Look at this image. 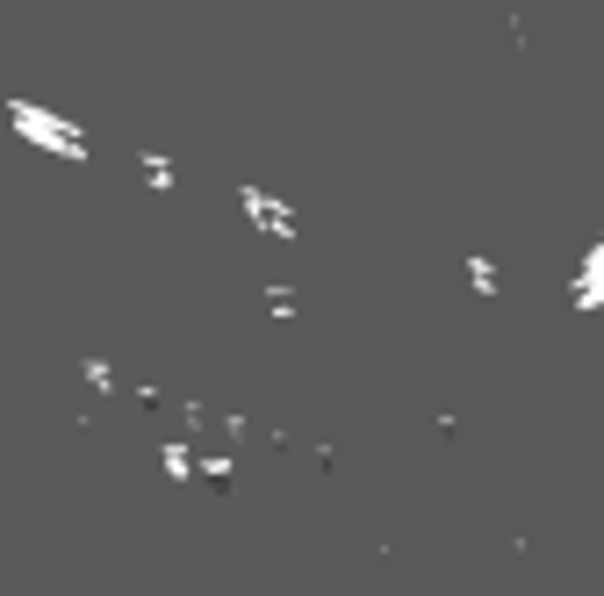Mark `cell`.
<instances>
[{"instance_id":"cell-1","label":"cell","mask_w":604,"mask_h":596,"mask_svg":"<svg viewBox=\"0 0 604 596\" xmlns=\"http://www.w3.org/2000/svg\"><path fill=\"white\" fill-rule=\"evenodd\" d=\"M8 122L29 137V144L66 151V159H87V130L72 115H51V109H37V101H8Z\"/></svg>"},{"instance_id":"cell-3","label":"cell","mask_w":604,"mask_h":596,"mask_svg":"<svg viewBox=\"0 0 604 596\" xmlns=\"http://www.w3.org/2000/svg\"><path fill=\"white\" fill-rule=\"evenodd\" d=\"M576 310H604V238L591 244V259L576 266Z\"/></svg>"},{"instance_id":"cell-2","label":"cell","mask_w":604,"mask_h":596,"mask_svg":"<svg viewBox=\"0 0 604 596\" xmlns=\"http://www.w3.org/2000/svg\"><path fill=\"white\" fill-rule=\"evenodd\" d=\"M238 202H245V216L260 223L266 238H295V209H289V202H274L266 188H238Z\"/></svg>"},{"instance_id":"cell-4","label":"cell","mask_w":604,"mask_h":596,"mask_svg":"<svg viewBox=\"0 0 604 596\" xmlns=\"http://www.w3.org/2000/svg\"><path fill=\"white\" fill-rule=\"evenodd\" d=\"M144 180H151V188H173V159H165V151H144Z\"/></svg>"},{"instance_id":"cell-5","label":"cell","mask_w":604,"mask_h":596,"mask_svg":"<svg viewBox=\"0 0 604 596\" xmlns=\"http://www.w3.org/2000/svg\"><path fill=\"white\" fill-rule=\"evenodd\" d=\"M467 281H475L482 295H496V259H482V252H475V259H467Z\"/></svg>"}]
</instances>
